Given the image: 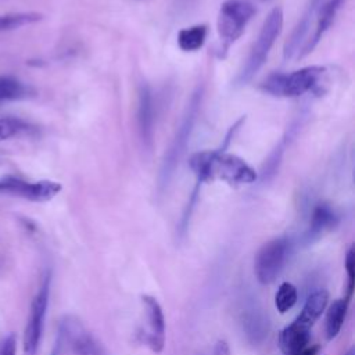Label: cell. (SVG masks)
Here are the masks:
<instances>
[{
	"instance_id": "9",
	"label": "cell",
	"mask_w": 355,
	"mask_h": 355,
	"mask_svg": "<svg viewBox=\"0 0 355 355\" xmlns=\"http://www.w3.org/2000/svg\"><path fill=\"white\" fill-rule=\"evenodd\" d=\"M62 186L54 180L26 182L17 176H4L0 179V194L21 197L33 202H46L54 198Z\"/></svg>"
},
{
	"instance_id": "10",
	"label": "cell",
	"mask_w": 355,
	"mask_h": 355,
	"mask_svg": "<svg viewBox=\"0 0 355 355\" xmlns=\"http://www.w3.org/2000/svg\"><path fill=\"white\" fill-rule=\"evenodd\" d=\"M146 329L139 336L141 341L155 354H161L165 347V316L159 302L151 295H141Z\"/></svg>"
},
{
	"instance_id": "18",
	"label": "cell",
	"mask_w": 355,
	"mask_h": 355,
	"mask_svg": "<svg viewBox=\"0 0 355 355\" xmlns=\"http://www.w3.org/2000/svg\"><path fill=\"white\" fill-rule=\"evenodd\" d=\"M297 128H298V125H294V123H293V125L286 130V133L283 135V137H282V140L277 143V146L270 151V154H269L268 158L265 159V162H263V165H262V168H261V175H259V178H261L262 182H266V180L272 179V178L277 173L279 166H280L282 159H283V155H284V151H286V147L288 146V143H290L291 139L294 137V133H295Z\"/></svg>"
},
{
	"instance_id": "5",
	"label": "cell",
	"mask_w": 355,
	"mask_h": 355,
	"mask_svg": "<svg viewBox=\"0 0 355 355\" xmlns=\"http://www.w3.org/2000/svg\"><path fill=\"white\" fill-rule=\"evenodd\" d=\"M322 65H308L290 73L275 72L261 85V89L275 97H300L313 90L324 75Z\"/></svg>"
},
{
	"instance_id": "26",
	"label": "cell",
	"mask_w": 355,
	"mask_h": 355,
	"mask_svg": "<svg viewBox=\"0 0 355 355\" xmlns=\"http://www.w3.org/2000/svg\"><path fill=\"white\" fill-rule=\"evenodd\" d=\"M0 355H17V337L14 333L0 343Z\"/></svg>"
},
{
	"instance_id": "15",
	"label": "cell",
	"mask_w": 355,
	"mask_h": 355,
	"mask_svg": "<svg viewBox=\"0 0 355 355\" xmlns=\"http://www.w3.org/2000/svg\"><path fill=\"white\" fill-rule=\"evenodd\" d=\"M345 0H327L326 3L320 4V10H319V17H318V24L315 28L313 35L306 40V43L302 46V49H300L297 57L302 58L305 55H308L320 42V39L323 37V35L327 32V29L331 26L338 10L341 8V6L344 4Z\"/></svg>"
},
{
	"instance_id": "19",
	"label": "cell",
	"mask_w": 355,
	"mask_h": 355,
	"mask_svg": "<svg viewBox=\"0 0 355 355\" xmlns=\"http://www.w3.org/2000/svg\"><path fill=\"white\" fill-rule=\"evenodd\" d=\"M348 305H349V301L344 297V298L334 300L327 308L324 331H326V338L329 341H331L338 336L348 312Z\"/></svg>"
},
{
	"instance_id": "21",
	"label": "cell",
	"mask_w": 355,
	"mask_h": 355,
	"mask_svg": "<svg viewBox=\"0 0 355 355\" xmlns=\"http://www.w3.org/2000/svg\"><path fill=\"white\" fill-rule=\"evenodd\" d=\"M208 33L205 24L193 25L190 28L180 29L178 33V46L183 51H197L202 47Z\"/></svg>"
},
{
	"instance_id": "20",
	"label": "cell",
	"mask_w": 355,
	"mask_h": 355,
	"mask_svg": "<svg viewBox=\"0 0 355 355\" xmlns=\"http://www.w3.org/2000/svg\"><path fill=\"white\" fill-rule=\"evenodd\" d=\"M33 94L31 86L10 75H0V101L28 98Z\"/></svg>"
},
{
	"instance_id": "22",
	"label": "cell",
	"mask_w": 355,
	"mask_h": 355,
	"mask_svg": "<svg viewBox=\"0 0 355 355\" xmlns=\"http://www.w3.org/2000/svg\"><path fill=\"white\" fill-rule=\"evenodd\" d=\"M43 19V14L36 11H25V12H8L0 15V32L14 31L31 24H36Z\"/></svg>"
},
{
	"instance_id": "7",
	"label": "cell",
	"mask_w": 355,
	"mask_h": 355,
	"mask_svg": "<svg viewBox=\"0 0 355 355\" xmlns=\"http://www.w3.org/2000/svg\"><path fill=\"white\" fill-rule=\"evenodd\" d=\"M50 283H51V273L47 270L44 272L40 286L31 302L29 315L26 319L25 330H24V340H22V349L24 355H37L46 313L49 308V298H50Z\"/></svg>"
},
{
	"instance_id": "8",
	"label": "cell",
	"mask_w": 355,
	"mask_h": 355,
	"mask_svg": "<svg viewBox=\"0 0 355 355\" xmlns=\"http://www.w3.org/2000/svg\"><path fill=\"white\" fill-rule=\"evenodd\" d=\"M57 334L62 345L67 344L73 355H108L105 347L73 315H65L60 320Z\"/></svg>"
},
{
	"instance_id": "13",
	"label": "cell",
	"mask_w": 355,
	"mask_h": 355,
	"mask_svg": "<svg viewBox=\"0 0 355 355\" xmlns=\"http://www.w3.org/2000/svg\"><path fill=\"white\" fill-rule=\"evenodd\" d=\"M338 215L326 202H319L313 207L308 229L302 236V243L309 245L319 240L326 232L333 230L338 225Z\"/></svg>"
},
{
	"instance_id": "29",
	"label": "cell",
	"mask_w": 355,
	"mask_h": 355,
	"mask_svg": "<svg viewBox=\"0 0 355 355\" xmlns=\"http://www.w3.org/2000/svg\"><path fill=\"white\" fill-rule=\"evenodd\" d=\"M344 355H354V348H349V349H348V352H345Z\"/></svg>"
},
{
	"instance_id": "12",
	"label": "cell",
	"mask_w": 355,
	"mask_h": 355,
	"mask_svg": "<svg viewBox=\"0 0 355 355\" xmlns=\"http://www.w3.org/2000/svg\"><path fill=\"white\" fill-rule=\"evenodd\" d=\"M137 132L143 148L151 151L154 143V100L147 83H141L137 93Z\"/></svg>"
},
{
	"instance_id": "2",
	"label": "cell",
	"mask_w": 355,
	"mask_h": 355,
	"mask_svg": "<svg viewBox=\"0 0 355 355\" xmlns=\"http://www.w3.org/2000/svg\"><path fill=\"white\" fill-rule=\"evenodd\" d=\"M202 94H204V86L198 85L194 92L191 93L187 105L184 108V112L182 115L180 123L162 157L161 161V166L158 171V176H157V187H158V193H164L166 190V187L169 186L176 168L179 166V162L182 159V157L186 153L187 144L190 141L191 133L194 130V123L202 103Z\"/></svg>"
},
{
	"instance_id": "1",
	"label": "cell",
	"mask_w": 355,
	"mask_h": 355,
	"mask_svg": "<svg viewBox=\"0 0 355 355\" xmlns=\"http://www.w3.org/2000/svg\"><path fill=\"white\" fill-rule=\"evenodd\" d=\"M189 166L196 175V183L220 179L232 186L254 183L258 173L244 159L227 154L222 150H205L194 153L189 159Z\"/></svg>"
},
{
	"instance_id": "14",
	"label": "cell",
	"mask_w": 355,
	"mask_h": 355,
	"mask_svg": "<svg viewBox=\"0 0 355 355\" xmlns=\"http://www.w3.org/2000/svg\"><path fill=\"white\" fill-rule=\"evenodd\" d=\"M241 327L247 341L252 345H259L268 336L269 320L258 305L245 306L241 311Z\"/></svg>"
},
{
	"instance_id": "24",
	"label": "cell",
	"mask_w": 355,
	"mask_h": 355,
	"mask_svg": "<svg viewBox=\"0 0 355 355\" xmlns=\"http://www.w3.org/2000/svg\"><path fill=\"white\" fill-rule=\"evenodd\" d=\"M31 130H32V126L21 118H17V116L0 118V141L25 135Z\"/></svg>"
},
{
	"instance_id": "4",
	"label": "cell",
	"mask_w": 355,
	"mask_h": 355,
	"mask_svg": "<svg viewBox=\"0 0 355 355\" xmlns=\"http://www.w3.org/2000/svg\"><path fill=\"white\" fill-rule=\"evenodd\" d=\"M257 8L250 0H226L218 12L219 49L218 57L225 58L232 44L244 33L247 24L255 15Z\"/></svg>"
},
{
	"instance_id": "17",
	"label": "cell",
	"mask_w": 355,
	"mask_h": 355,
	"mask_svg": "<svg viewBox=\"0 0 355 355\" xmlns=\"http://www.w3.org/2000/svg\"><path fill=\"white\" fill-rule=\"evenodd\" d=\"M327 304H329V291L326 288H319L308 295L301 312L295 319H298L300 322H302L309 327H313L316 320L326 311Z\"/></svg>"
},
{
	"instance_id": "3",
	"label": "cell",
	"mask_w": 355,
	"mask_h": 355,
	"mask_svg": "<svg viewBox=\"0 0 355 355\" xmlns=\"http://www.w3.org/2000/svg\"><path fill=\"white\" fill-rule=\"evenodd\" d=\"M282 29H283V8L275 7L265 18L262 28L258 33V37L255 39L250 50V54L236 78L237 86L247 85L263 67V64L268 60L270 49L273 47L276 39L282 33Z\"/></svg>"
},
{
	"instance_id": "23",
	"label": "cell",
	"mask_w": 355,
	"mask_h": 355,
	"mask_svg": "<svg viewBox=\"0 0 355 355\" xmlns=\"http://www.w3.org/2000/svg\"><path fill=\"white\" fill-rule=\"evenodd\" d=\"M297 287L290 282H283L275 294V306L280 313H286L297 304Z\"/></svg>"
},
{
	"instance_id": "16",
	"label": "cell",
	"mask_w": 355,
	"mask_h": 355,
	"mask_svg": "<svg viewBox=\"0 0 355 355\" xmlns=\"http://www.w3.org/2000/svg\"><path fill=\"white\" fill-rule=\"evenodd\" d=\"M322 3H323V0H311L309 4L306 6V8L304 10L300 21L294 26L288 40L284 44V49H283V58L284 60H290L291 57H294L300 51L301 43L305 40V36L308 35V31L311 28L313 15L316 14V11H318V8L320 7Z\"/></svg>"
},
{
	"instance_id": "27",
	"label": "cell",
	"mask_w": 355,
	"mask_h": 355,
	"mask_svg": "<svg viewBox=\"0 0 355 355\" xmlns=\"http://www.w3.org/2000/svg\"><path fill=\"white\" fill-rule=\"evenodd\" d=\"M212 355H230L229 344L225 340H218L215 347H214Z\"/></svg>"
},
{
	"instance_id": "6",
	"label": "cell",
	"mask_w": 355,
	"mask_h": 355,
	"mask_svg": "<svg viewBox=\"0 0 355 355\" xmlns=\"http://www.w3.org/2000/svg\"><path fill=\"white\" fill-rule=\"evenodd\" d=\"M293 251V240L288 236L275 237L266 241L255 254L254 273L257 280L263 284H272L286 266Z\"/></svg>"
},
{
	"instance_id": "28",
	"label": "cell",
	"mask_w": 355,
	"mask_h": 355,
	"mask_svg": "<svg viewBox=\"0 0 355 355\" xmlns=\"http://www.w3.org/2000/svg\"><path fill=\"white\" fill-rule=\"evenodd\" d=\"M62 341H61V338H60V336L57 334V337H55V341H54V345H53V349H51V352H50V355H61V349H62Z\"/></svg>"
},
{
	"instance_id": "25",
	"label": "cell",
	"mask_w": 355,
	"mask_h": 355,
	"mask_svg": "<svg viewBox=\"0 0 355 355\" xmlns=\"http://www.w3.org/2000/svg\"><path fill=\"white\" fill-rule=\"evenodd\" d=\"M345 270H347V295L345 298L351 301L354 287H355V254H354V247H349L345 255Z\"/></svg>"
},
{
	"instance_id": "11",
	"label": "cell",
	"mask_w": 355,
	"mask_h": 355,
	"mask_svg": "<svg viewBox=\"0 0 355 355\" xmlns=\"http://www.w3.org/2000/svg\"><path fill=\"white\" fill-rule=\"evenodd\" d=\"M312 327L294 319L279 333L277 344L282 355H318L320 347L311 344Z\"/></svg>"
}]
</instances>
